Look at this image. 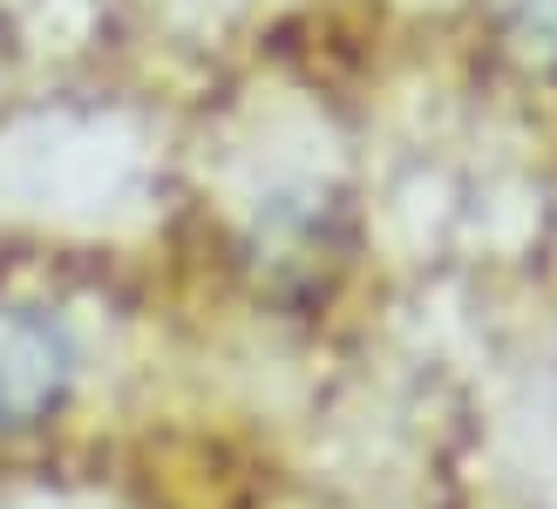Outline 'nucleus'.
<instances>
[{
    "mask_svg": "<svg viewBox=\"0 0 557 509\" xmlns=\"http://www.w3.org/2000/svg\"><path fill=\"white\" fill-rule=\"evenodd\" d=\"M82 381L75 326L41 299H0V435H41Z\"/></svg>",
    "mask_w": 557,
    "mask_h": 509,
    "instance_id": "1",
    "label": "nucleus"
}]
</instances>
